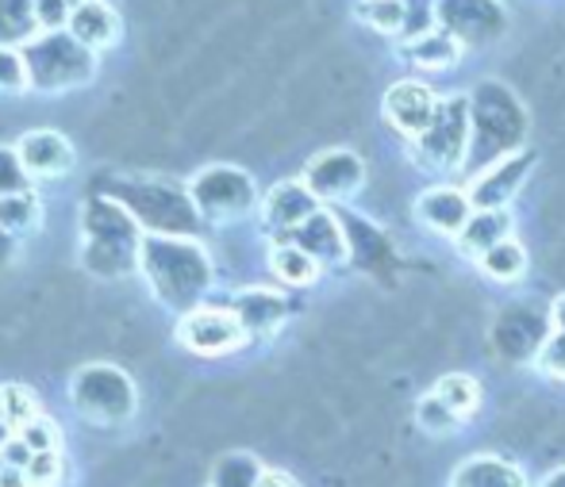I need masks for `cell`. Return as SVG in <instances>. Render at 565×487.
<instances>
[{
	"label": "cell",
	"instance_id": "6da1fadb",
	"mask_svg": "<svg viewBox=\"0 0 565 487\" xmlns=\"http://www.w3.org/2000/svg\"><path fill=\"white\" fill-rule=\"evenodd\" d=\"M139 258L158 300H166L170 307H189L209 289V258L189 238H147Z\"/></svg>",
	"mask_w": 565,
	"mask_h": 487
},
{
	"label": "cell",
	"instance_id": "7a4b0ae2",
	"mask_svg": "<svg viewBox=\"0 0 565 487\" xmlns=\"http://www.w3.org/2000/svg\"><path fill=\"white\" fill-rule=\"evenodd\" d=\"M82 227L89 235L85 246V269L97 277H119L135 266V219L113 199H93L82 215Z\"/></svg>",
	"mask_w": 565,
	"mask_h": 487
},
{
	"label": "cell",
	"instance_id": "3957f363",
	"mask_svg": "<svg viewBox=\"0 0 565 487\" xmlns=\"http://www.w3.org/2000/svg\"><path fill=\"white\" fill-rule=\"evenodd\" d=\"M23 62L35 89H74L93 77V51L77 43L70 31H43L39 39H31Z\"/></svg>",
	"mask_w": 565,
	"mask_h": 487
},
{
	"label": "cell",
	"instance_id": "277c9868",
	"mask_svg": "<svg viewBox=\"0 0 565 487\" xmlns=\"http://www.w3.org/2000/svg\"><path fill=\"white\" fill-rule=\"evenodd\" d=\"M74 407L93 422H124L135 411L131 380L113 365H89L74 377Z\"/></svg>",
	"mask_w": 565,
	"mask_h": 487
},
{
	"label": "cell",
	"instance_id": "5b68a950",
	"mask_svg": "<svg viewBox=\"0 0 565 487\" xmlns=\"http://www.w3.org/2000/svg\"><path fill=\"white\" fill-rule=\"evenodd\" d=\"M469 100L454 97V100H439V111H435L431 127L419 134V158L435 170H450L466 158L469 150Z\"/></svg>",
	"mask_w": 565,
	"mask_h": 487
},
{
	"label": "cell",
	"instance_id": "8992f818",
	"mask_svg": "<svg viewBox=\"0 0 565 487\" xmlns=\"http://www.w3.org/2000/svg\"><path fill=\"white\" fill-rule=\"evenodd\" d=\"M119 199L139 215L147 227L154 230H193L196 227V215L189 207V199L178 193L173 185L166 181H147V185H127V188H116Z\"/></svg>",
	"mask_w": 565,
	"mask_h": 487
},
{
	"label": "cell",
	"instance_id": "52a82bcc",
	"mask_svg": "<svg viewBox=\"0 0 565 487\" xmlns=\"http://www.w3.org/2000/svg\"><path fill=\"white\" fill-rule=\"evenodd\" d=\"M193 204L201 207L212 219H235L246 207L254 204V185L243 170H231V165H212L201 177L193 181Z\"/></svg>",
	"mask_w": 565,
	"mask_h": 487
},
{
	"label": "cell",
	"instance_id": "ba28073f",
	"mask_svg": "<svg viewBox=\"0 0 565 487\" xmlns=\"http://www.w3.org/2000/svg\"><path fill=\"white\" fill-rule=\"evenodd\" d=\"M531 165H535V150H515V154L500 158L497 165H489V170L473 181V188H469V204H473L477 212H500L508 199L520 193V185H523V177H527Z\"/></svg>",
	"mask_w": 565,
	"mask_h": 487
},
{
	"label": "cell",
	"instance_id": "9c48e42d",
	"mask_svg": "<svg viewBox=\"0 0 565 487\" xmlns=\"http://www.w3.org/2000/svg\"><path fill=\"white\" fill-rule=\"evenodd\" d=\"M385 119L404 134H424L431 127L435 111H439V100L427 89L424 82H396L393 89L385 93Z\"/></svg>",
	"mask_w": 565,
	"mask_h": 487
},
{
	"label": "cell",
	"instance_id": "30bf717a",
	"mask_svg": "<svg viewBox=\"0 0 565 487\" xmlns=\"http://www.w3.org/2000/svg\"><path fill=\"white\" fill-rule=\"evenodd\" d=\"M308 188L316 193V199H339L350 196L362 185V158L350 154V150H328V154L312 158L308 165Z\"/></svg>",
	"mask_w": 565,
	"mask_h": 487
},
{
	"label": "cell",
	"instance_id": "8fae6325",
	"mask_svg": "<svg viewBox=\"0 0 565 487\" xmlns=\"http://www.w3.org/2000/svg\"><path fill=\"white\" fill-rule=\"evenodd\" d=\"M181 338L196 354H227L243 338V323L227 311H193L181 326Z\"/></svg>",
	"mask_w": 565,
	"mask_h": 487
},
{
	"label": "cell",
	"instance_id": "7c38bea8",
	"mask_svg": "<svg viewBox=\"0 0 565 487\" xmlns=\"http://www.w3.org/2000/svg\"><path fill=\"white\" fill-rule=\"evenodd\" d=\"M15 154H20L23 170H28L31 177H62V173L74 165V150H70V142L54 131L23 134L20 147H15Z\"/></svg>",
	"mask_w": 565,
	"mask_h": 487
},
{
	"label": "cell",
	"instance_id": "4fadbf2b",
	"mask_svg": "<svg viewBox=\"0 0 565 487\" xmlns=\"http://www.w3.org/2000/svg\"><path fill=\"white\" fill-rule=\"evenodd\" d=\"M70 35L82 46H89V51H105V46H113L119 39V15L108 4H100V0H85L70 15Z\"/></svg>",
	"mask_w": 565,
	"mask_h": 487
},
{
	"label": "cell",
	"instance_id": "5bb4252c",
	"mask_svg": "<svg viewBox=\"0 0 565 487\" xmlns=\"http://www.w3.org/2000/svg\"><path fill=\"white\" fill-rule=\"evenodd\" d=\"M469 196L458 193V188H431L424 199H419V219L427 223L431 230H439V235H461L469 223Z\"/></svg>",
	"mask_w": 565,
	"mask_h": 487
},
{
	"label": "cell",
	"instance_id": "9a60e30c",
	"mask_svg": "<svg viewBox=\"0 0 565 487\" xmlns=\"http://www.w3.org/2000/svg\"><path fill=\"white\" fill-rule=\"evenodd\" d=\"M316 212H320L316 193L308 185H300V181H285V185H277L266 199V219L281 230L300 227V223H308Z\"/></svg>",
	"mask_w": 565,
	"mask_h": 487
},
{
	"label": "cell",
	"instance_id": "2e32d148",
	"mask_svg": "<svg viewBox=\"0 0 565 487\" xmlns=\"http://www.w3.org/2000/svg\"><path fill=\"white\" fill-rule=\"evenodd\" d=\"M292 242H297L300 250L316 261H342L347 258V235H342L339 223L323 212H316L308 223H300L297 235H292Z\"/></svg>",
	"mask_w": 565,
	"mask_h": 487
},
{
	"label": "cell",
	"instance_id": "e0dca14e",
	"mask_svg": "<svg viewBox=\"0 0 565 487\" xmlns=\"http://www.w3.org/2000/svg\"><path fill=\"white\" fill-rule=\"evenodd\" d=\"M512 230V215L500 207V212H473L466 223V230L458 235V246L466 253H489L492 246H500Z\"/></svg>",
	"mask_w": 565,
	"mask_h": 487
},
{
	"label": "cell",
	"instance_id": "ac0fdd59",
	"mask_svg": "<svg viewBox=\"0 0 565 487\" xmlns=\"http://www.w3.org/2000/svg\"><path fill=\"white\" fill-rule=\"evenodd\" d=\"M235 318L243 331H274L285 318V300L274 292H243L235 300Z\"/></svg>",
	"mask_w": 565,
	"mask_h": 487
},
{
	"label": "cell",
	"instance_id": "d6986e66",
	"mask_svg": "<svg viewBox=\"0 0 565 487\" xmlns=\"http://www.w3.org/2000/svg\"><path fill=\"white\" fill-rule=\"evenodd\" d=\"M458 39L450 35L447 28H435V31H427L424 39H416V43H408V58L412 62H419V66H427V69H447V66H454L458 62Z\"/></svg>",
	"mask_w": 565,
	"mask_h": 487
},
{
	"label": "cell",
	"instance_id": "ffe728a7",
	"mask_svg": "<svg viewBox=\"0 0 565 487\" xmlns=\"http://www.w3.org/2000/svg\"><path fill=\"white\" fill-rule=\"evenodd\" d=\"M481 269L492 281H515V277H523V269H527V250H523L520 242H512V238H504V242L492 246L489 253H481Z\"/></svg>",
	"mask_w": 565,
	"mask_h": 487
},
{
	"label": "cell",
	"instance_id": "44dd1931",
	"mask_svg": "<svg viewBox=\"0 0 565 487\" xmlns=\"http://www.w3.org/2000/svg\"><path fill=\"white\" fill-rule=\"evenodd\" d=\"M274 273L281 277L285 284H312L316 273H320V261L308 258L297 242H285L274 250Z\"/></svg>",
	"mask_w": 565,
	"mask_h": 487
},
{
	"label": "cell",
	"instance_id": "7402d4cb",
	"mask_svg": "<svg viewBox=\"0 0 565 487\" xmlns=\"http://www.w3.org/2000/svg\"><path fill=\"white\" fill-rule=\"evenodd\" d=\"M35 28V0H0V46L31 39Z\"/></svg>",
	"mask_w": 565,
	"mask_h": 487
},
{
	"label": "cell",
	"instance_id": "603a6c76",
	"mask_svg": "<svg viewBox=\"0 0 565 487\" xmlns=\"http://www.w3.org/2000/svg\"><path fill=\"white\" fill-rule=\"evenodd\" d=\"M262 473L250 453H227L212 473V487H258Z\"/></svg>",
	"mask_w": 565,
	"mask_h": 487
},
{
	"label": "cell",
	"instance_id": "cb8c5ba5",
	"mask_svg": "<svg viewBox=\"0 0 565 487\" xmlns=\"http://www.w3.org/2000/svg\"><path fill=\"white\" fill-rule=\"evenodd\" d=\"M358 15L377 31H404V0H362Z\"/></svg>",
	"mask_w": 565,
	"mask_h": 487
},
{
	"label": "cell",
	"instance_id": "d4e9b609",
	"mask_svg": "<svg viewBox=\"0 0 565 487\" xmlns=\"http://www.w3.org/2000/svg\"><path fill=\"white\" fill-rule=\"evenodd\" d=\"M416 422L427 434H450V430L458 426V411L443 403L439 396H427V399H419V407H416Z\"/></svg>",
	"mask_w": 565,
	"mask_h": 487
},
{
	"label": "cell",
	"instance_id": "484cf974",
	"mask_svg": "<svg viewBox=\"0 0 565 487\" xmlns=\"http://www.w3.org/2000/svg\"><path fill=\"white\" fill-rule=\"evenodd\" d=\"M435 396H439L447 407H454L458 414H466V411H473V407H477V385L469 377H461V372L443 377L439 388H435Z\"/></svg>",
	"mask_w": 565,
	"mask_h": 487
},
{
	"label": "cell",
	"instance_id": "4316f807",
	"mask_svg": "<svg viewBox=\"0 0 565 487\" xmlns=\"http://www.w3.org/2000/svg\"><path fill=\"white\" fill-rule=\"evenodd\" d=\"M458 487H520V476H515L512 468H500V465L481 461V465L466 468V473L458 476Z\"/></svg>",
	"mask_w": 565,
	"mask_h": 487
},
{
	"label": "cell",
	"instance_id": "83f0119b",
	"mask_svg": "<svg viewBox=\"0 0 565 487\" xmlns=\"http://www.w3.org/2000/svg\"><path fill=\"white\" fill-rule=\"evenodd\" d=\"M35 215H39V207H35V199H31L28 193L0 196V227H4V230L31 227V223H35Z\"/></svg>",
	"mask_w": 565,
	"mask_h": 487
},
{
	"label": "cell",
	"instance_id": "f1b7e54d",
	"mask_svg": "<svg viewBox=\"0 0 565 487\" xmlns=\"http://www.w3.org/2000/svg\"><path fill=\"white\" fill-rule=\"evenodd\" d=\"M31 77H28V62H23L20 51L12 46H0V93H20L28 89Z\"/></svg>",
	"mask_w": 565,
	"mask_h": 487
},
{
	"label": "cell",
	"instance_id": "f546056e",
	"mask_svg": "<svg viewBox=\"0 0 565 487\" xmlns=\"http://www.w3.org/2000/svg\"><path fill=\"white\" fill-rule=\"evenodd\" d=\"M28 188V170H23L15 150L0 147V196H20Z\"/></svg>",
	"mask_w": 565,
	"mask_h": 487
},
{
	"label": "cell",
	"instance_id": "4dcf8cb0",
	"mask_svg": "<svg viewBox=\"0 0 565 487\" xmlns=\"http://www.w3.org/2000/svg\"><path fill=\"white\" fill-rule=\"evenodd\" d=\"M0 414H4L12 426H15V422H31V419H35V403H31L28 388H15V385L0 388Z\"/></svg>",
	"mask_w": 565,
	"mask_h": 487
},
{
	"label": "cell",
	"instance_id": "1f68e13d",
	"mask_svg": "<svg viewBox=\"0 0 565 487\" xmlns=\"http://www.w3.org/2000/svg\"><path fill=\"white\" fill-rule=\"evenodd\" d=\"M23 442L31 445V453H58V430L46 419H31L23 422Z\"/></svg>",
	"mask_w": 565,
	"mask_h": 487
},
{
	"label": "cell",
	"instance_id": "d6a6232c",
	"mask_svg": "<svg viewBox=\"0 0 565 487\" xmlns=\"http://www.w3.org/2000/svg\"><path fill=\"white\" fill-rule=\"evenodd\" d=\"M70 15H74L70 0H35V23H39L43 31H62V28H70Z\"/></svg>",
	"mask_w": 565,
	"mask_h": 487
},
{
	"label": "cell",
	"instance_id": "836d02e7",
	"mask_svg": "<svg viewBox=\"0 0 565 487\" xmlns=\"http://www.w3.org/2000/svg\"><path fill=\"white\" fill-rule=\"evenodd\" d=\"M539 365H543L546 372H554V377H565V334L562 331L543 346V357H539Z\"/></svg>",
	"mask_w": 565,
	"mask_h": 487
},
{
	"label": "cell",
	"instance_id": "e575fe53",
	"mask_svg": "<svg viewBox=\"0 0 565 487\" xmlns=\"http://www.w3.org/2000/svg\"><path fill=\"white\" fill-rule=\"evenodd\" d=\"M28 476H31V484H39V487L51 484L54 476H58V453H35Z\"/></svg>",
	"mask_w": 565,
	"mask_h": 487
},
{
	"label": "cell",
	"instance_id": "d590c367",
	"mask_svg": "<svg viewBox=\"0 0 565 487\" xmlns=\"http://www.w3.org/2000/svg\"><path fill=\"white\" fill-rule=\"evenodd\" d=\"M0 461H4L8 468H23V473H28L31 461H35V453H31V445L23 442V437H12V442H8V450L0 453Z\"/></svg>",
	"mask_w": 565,
	"mask_h": 487
},
{
	"label": "cell",
	"instance_id": "8d00e7d4",
	"mask_svg": "<svg viewBox=\"0 0 565 487\" xmlns=\"http://www.w3.org/2000/svg\"><path fill=\"white\" fill-rule=\"evenodd\" d=\"M0 487H31V476L23 468H0Z\"/></svg>",
	"mask_w": 565,
	"mask_h": 487
},
{
	"label": "cell",
	"instance_id": "74e56055",
	"mask_svg": "<svg viewBox=\"0 0 565 487\" xmlns=\"http://www.w3.org/2000/svg\"><path fill=\"white\" fill-rule=\"evenodd\" d=\"M258 487H292V480L285 473H262Z\"/></svg>",
	"mask_w": 565,
	"mask_h": 487
},
{
	"label": "cell",
	"instance_id": "f35d334b",
	"mask_svg": "<svg viewBox=\"0 0 565 487\" xmlns=\"http://www.w3.org/2000/svg\"><path fill=\"white\" fill-rule=\"evenodd\" d=\"M8 261H12V238H8V230L0 227V269H4Z\"/></svg>",
	"mask_w": 565,
	"mask_h": 487
},
{
	"label": "cell",
	"instance_id": "ab89813d",
	"mask_svg": "<svg viewBox=\"0 0 565 487\" xmlns=\"http://www.w3.org/2000/svg\"><path fill=\"white\" fill-rule=\"evenodd\" d=\"M551 318H554V326H558V331L565 334V295H558V300H554V311H551Z\"/></svg>",
	"mask_w": 565,
	"mask_h": 487
},
{
	"label": "cell",
	"instance_id": "60d3db41",
	"mask_svg": "<svg viewBox=\"0 0 565 487\" xmlns=\"http://www.w3.org/2000/svg\"><path fill=\"white\" fill-rule=\"evenodd\" d=\"M8 442H12V422H8L4 414H0V453L8 450Z\"/></svg>",
	"mask_w": 565,
	"mask_h": 487
},
{
	"label": "cell",
	"instance_id": "b9f144b4",
	"mask_svg": "<svg viewBox=\"0 0 565 487\" xmlns=\"http://www.w3.org/2000/svg\"><path fill=\"white\" fill-rule=\"evenodd\" d=\"M77 4H85V0H70V8H77Z\"/></svg>",
	"mask_w": 565,
	"mask_h": 487
}]
</instances>
